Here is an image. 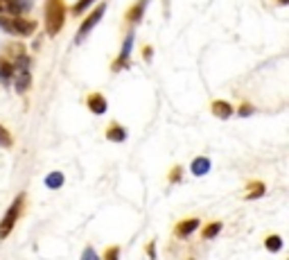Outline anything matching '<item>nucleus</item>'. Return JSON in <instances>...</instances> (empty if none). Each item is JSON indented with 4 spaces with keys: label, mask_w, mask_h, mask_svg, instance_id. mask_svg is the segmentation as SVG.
<instances>
[{
    "label": "nucleus",
    "mask_w": 289,
    "mask_h": 260,
    "mask_svg": "<svg viewBox=\"0 0 289 260\" xmlns=\"http://www.w3.org/2000/svg\"><path fill=\"white\" fill-rule=\"evenodd\" d=\"M240 116H251V113H253V104H249V102H244V104H242V107H240Z\"/></svg>",
    "instance_id": "5701e85b"
},
{
    "label": "nucleus",
    "mask_w": 289,
    "mask_h": 260,
    "mask_svg": "<svg viewBox=\"0 0 289 260\" xmlns=\"http://www.w3.org/2000/svg\"><path fill=\"white\" fill-rule=\"evenodd\" d=\"M23 206H25V197L18 195L16 199L12 201V206L7 208V213H5V217L0 220V240H5V238H9V233L14 231V226H16L20 213H23Z\"/></svg>",
    "instance_id": "7ed1b4c3"
},
{
    "label": "nucleus",
    "mask_w": 289,
    "mask_h": 260,
    "mask_svg": "<svg viewBox=\"0 0 289 260\" xmlns=\"http://www.w3.org/2000/svg\"><path fill=\"white\" fill-rule=\"evenodd\" d=\"M14 72H16L14 70V64H9V61L3 57V59H0V80H5V82L12 80Z\"/></svg>",
    "instance_id": "f3484780"
},
{
    "label": "nucleus",
    "mask_w": 289,
    "mask_h": 260,
    "mask_svg": "<svg viewBox=\"0 0 289 260\" xmlns=\"http://www.w3.org/2000/svg\"><path fill=\"white\" fill-rule=\"evenodd\" d=\"M265 192H267V186L262 184V181H249L246 192H244V199H257V197H262Z\"/></svg>",
    "instance_id": "f8f14e48"
},
{
    "label": "nucleus",
    "mask_w": 289,
    "mask_h": 260,
    "mask_svg": "<svg viewBox=\"0 0 289 260\" xmlns=\"http://www.w3.org/2000/svg\"><path fill=\"white\" fill-rule=\"evenodd\" d=\"M18 77H16V93H28L30 86H32V75H30V70H16Z\"/></svg>",
    "instance_id": "ddd939ff"
},
{
    "label": "nucleus",
    "mask_w": 289,
    "mask_h": 260,
    "mask_svg": "<svg viewBox=\"0 0 289 260\" xmlns=\"http://www.w3.org/2000/svg\"><path fill=\"white\" fill-rule=\"evenodd\" d=\"M194 231H199V220L197 217H188V220H181L174 226V236L176 238H190Z\"/></svg>",
    "instance_id": "0eeeda50"
},
{
    "label": "nucleus",
    "mask_w": 289,
    "mask_h": 260,
    "mask_svg": "<svg viewBox=\"0 0 289 260\" xmlns=\"http://www.w3.org/2000/svg\"><path fill=\"white\" fill-rule=\"evenodd\" d=\"M0 147H5V149L14 147V136L9 134V129L5 124H0Z\"/></svg>",
    "instance_id": "a211bd4d"
},
{
    "label": "nucleus",
    "mask_w": 289,
    "mask_h": 260,
    "mask_svg": "<svg viewBox=\"0 0 289 260\" xmlns=\"http://www.w3.org/2000/svg\"><path fill=\"white\" fill-rule=\"evenodd\" d=\"M64 181H66L64 172H50L48 176H45V186H48L50 190H57V188H61V186H64Z\"/></svg>",
    "instance_id": "4468645a"
},
{
    "label": "nucleus",
    "mask_w": 289,
    "mask_h": 260,
    "mask_svg": "<svg viewBox=\"0 0 289 260\" xmlns=\"http://www.w3.org/2000/svg\"><path fill=\"white\" fill-rule=\"evenodd\" d=\"M86 107L91 109V113H95V116H102V113H107L109 104H107V97H104L102 93H91V95L86 97Z\"/></svg>",
    "instance_id": "423d86ee"
},
{
    "label": "nucleus",
    "mask_w": 289,
    "mask_h": 260,
    "mask_svg": "<svg viewBox=\"0 0 289 260\" xmlns=\"http://www.w3.org/2000/svg\"><path fill=\"white\" fill-rule=\"evenodd\" d=\"M93 3H97V0H80V3L72 7V16H80V14H84L86 9H91Z\"/></svg>",
    "instance_id": "6ab92c4d"
},
{
    "label": "nucleus",
    "mask_w": 289,
    "mask_h": 260,
    "mask_svg": "<svg viewBox=\"0 0 289 260\" xmlns=\"http://www.w3.org/2000/svg\"><path fill=\"white\" fill-rule=\"evenodd\" d=\"M181 176H183V168L181 165H174L170 170V174H167V179H170V184H176V181H181Z\"/></svg>",
    "instance_id": "412c9836"
},
{
    "label": "nucleus",
    "mask_w": 289,
    "mask_h": 260,
    "mask_svg": "<svg viewBox=\"0 0 289 260\" xmlns=\"http://www.w3.org/2000/svg\"><path fill=\"white\" fill-rule=\"evenodd\" d=\"M82 260H99V256L95 253V249L93 247H86L84 249V253H82Z\"/></svg>",
    "instance_id": "4be33fe9"
},
{
    "label": "nucleus",
    "mask_w": 289,
    "mask_h": 260,
    "mask_svg": "<svg viewBox=\"0 0 289 260\" xmlns=\"http://www.w3.org/2000/svg\"><path fill=\"white\" fill-rule=\"evenodd\" d=\"M143 57H145V59H147V61H149V59H151V48H149V45H147V48L143 50Z\"/></svg>",
    "instance_id": "393cba45"
},
{
    "label": "nucleus",
    "mask_w": 289,
    "mask_h": 260,
    "mask_svg": "<svg viewBox=\"0 0 289 260\" xmlns=\"http://www.w3.org/2000/svg\"><path fill=\"white\" fill-rule=\"evenodd\" d=\"M102 260H120V247H118V244L107 247V251H104V258Z\"/></svg>",
    "instance_id": "aec40b11"
},
{
    "label": "nucleus",
    "mask_w": 289,
    "mask_h": 260,
    "mask_svg": "<svg viewBox=\"0 0 289 260\" xmlns=\"http://www.w3.org/2000/svg\"><path fill=\"white\" fill-rule=\"evenodd\" d=\"M147 5H149V0H138V3H134L127 9V16H124V20H127V23H138V20L143 18Z\"/></svg>",
    "instance_id": "1a4fd4ad"
},
{
    "label": "nucleus",
    "mask_w": 289,
    "mask_h": 260,
    "mask_svg": "<svg viewBox=\"0 0 289 260\" xmlns=\"http://www.w3.org/2000/svg\"><path fill=\"white\" fill-rule=\"evenodd\" d=\"M66 23V5L64 0H45V32L57 36Z\"/></svg>",
    "instance_id": "f257e3e1"
},
{
    "label": "nucleus",
    "mask_w": 289,
    "mask_h": 260,
    "mask_svg": "<svg viewBox=\"0 0 289 260\" xmlns=\"http://www.w3.org/2000/svg\"><path fill=\"white\" fill-rule=\"evenodd\" d=\"M131 45H134V32H129L127 34V39H124V43H122V52H120V57L113 61V66H111V70H122V68H129V55H131Z\"/></svg>",
    "instance_id": "39448f33"
},
{
    "label": "nucleus",
    "mask_w": 289,
    "mask_h": 260,
    "mask_svg": "<svg viewBox=\"0 0 289 260\" xmlns=\"http://www.w3.org/2000/svg\"><path fill=\"white\" fill-rule=\"evenodd\" d=\"M0 28L12 36H32L36 32V20H30L25 16H0Z\"/></svg>",
    "instance_id": "f03ea898"
},
{
    "label": "nucleus",
    "mask_w": 289,
    "mask_h": 260,
    "mask_svg": "<svg viewBox=\"0 0 289 260\" xmlns=\"http://www.w3.org/2000/svg\"><path fill=\"white\" fill-rule=\"evenodd\" d=\"M265 247H267V251L278 253L282 249V238L280 236H267L265 238Z\"/></svg>",
    "instance_id": "2eb2a0df"
},
{
    "label": "nucleus",
    "mask_w": 289,
    "mask_h": 260,
    "mask_svg": "<svg viewBox=\"0 0 289 260\" xmlns=\"http://www.w3.org/2000/svg\"><path fill=\"white\" fill-rule=\"evenodd\" d=\"M210 168H213V163H210L208 156H197V159L192 161V165H190V170H192V174H194V176H203V174H208V172H210Z\"/></svg>",
    "instance_id": "9d476101"
},
{
    "label": "nucleus",
    "mask_w": 289,
    "mask_h": 260,
    "mask_svg": "<svg viewBox=\"0 0 289 260\" xmlns=\"http://www.w3.org/2000/svg\"><path fill=\"white\" fill-rule=\"evenodd\" d=\"M104 12H107V3H99L95 9L91 12V16H88L86 20L82 23V28H80V32H77V39H75V43H82L84 39H86L88 34H91V30L95 28V25L102 20V16H104Z\"/></svg>",
    "instance_id": "20e7f679"
},
{
    "label": "nucleus",
    "mask_w": 289,
    "mask_h": 260,
    "mask_svg": "<svg viewBox=\"0 0 289 260\" xmlns=\"http://www.w3.org/2000/svg\"><path fill=\"white\" fill-rule=\"evenodd\" d=\"M280 3H282V5H287V3H289V0H280Z\"/></svg>",
    "instance_id": "a878e982"
},
{
    "label": "nucleus",
    "mask_w": 289,
    "mask_h": 260,
    "mask_svg": "<svg viewBox=\"0 0 289 260\" xmlns=\"http://www.w3.org/2000/svg\"><path fill=\"white\" fill-rule=\"evenodd\" d=\"M210 111H213V116L222 118V120H228V118L235 113V109H233V104L226 102V100H215L213 107H210Z\"/></svg>",
    "instance_id": "6e6552de"
},
{
    "label": "nucleus",
    "mask_w": 289,
    "mask_h": 260,
    "mask_svg": "<svg viewBox=\"0 0 289 260\" xmlns=\"http://www.w3.org/2000/svg\"><path fill=\"white\" fill-rule=\"evenodd\" d=\"M107 138H109V140H113V143H122V140H127V129H124L122 124H118V122L109 124V129H107Z\"/></svg>",
    "instance_id": "9b49d317"
},
{
    "label": "nucleus",
    "mask_w": 289,
    "mask_h": 260,
    "mask_svg": "<svg viewBox=\"0 0 289 260\" xmlns=\"http://www.w3.org/2000/svg\"><path fill=\"white\" fill-rule=\"evenodd\" d=\"M147 256H149V260H156V240H149V244H147Z\"/></svg>",
    "instance_id": "b1692460"
},
{
    "label": "nucleus",
    "mask_w": 289,
    "mask_h": 260,
    "mask_svg": "<svg viewBox=\"0 0 289 260\" xmlns=\"http://www.w3.org/2000/svg\"><path fill=\"white\" fill-rule=\"evenodd\" d=\"M219 231H222V222H210V224L203 226L201 238H203V240H210V238H215Z\"/></svg>",
    "instance_id": "dca6fc26"
}]
</instances>
